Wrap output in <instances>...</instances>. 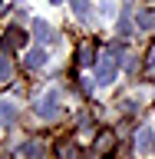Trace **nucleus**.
I'll list each match as a JSON object with an SVG mask.
<instances>
[{
    "label": "nucleus",
    "instance_id": "nucleus-12",
    "mask_svg": "<svg viewBox=\"0 0 155 159\" xmlns=\"http://www.w3.org/2000/svg\"><path fill=\"white\" fill-rule=\"evenodd\" d=\"M112 139H116V136H102V139L96 143V149H109V146H112Z\"/></svg>",
    "mask_w": 155,
    "mask_h": 159
},
{
    "label": "nucleus",
    "instance_id": "nucleus-6",
    "mask_svg": "<svg viewBox=\"0 0 155 159\" xmlns=\"http://www.w3.org/2000/svg\"><path fill=\"white\" fill-rule=\"evenodd\" d=\"M20 156H27V159H43V146H40V143H23V146H20Z\"/></svg>",
    "mask_w": 155,
    "mask_h": 159
},
{
    "label": "nucleus",
    "instance_id": "nucleus-11",
    "mask_svg": "<svg viewBox=\"0 0 155 159\" xmlns=\"http://www.w3.org/2000/svg\"><path fill=\"white\" fill-rule=\"evenodd\" d=\"M116 13V0H102V17H112Z\"/></svg>",
    "mask_w": 155,
    "mask_h": 159
},
{
    "label": "nucleus",
    "instance_id": "nucleus-1",
    "mask_svg": "<svg viewBox=\"0 0 155 159\" xmlns=\"http://www.w3.org/2000/svg\"><path fill=\"white\" fill-rule=\"evenodd\" d=\"M59 113H63V96H59L56 89H46V93L37 99V116L40 119H56Z\"/></svg>",
    "mask_w": 155,
    "mask_h": 159
},
{
    "label": "nucleus",
    "instance_id": "nucleus-10",
    "mask_svg": "<svg viewBox=\"0 0 155 159\" xmlns=\"http://www.w3.org/2000/svg\"><path fill=\"white\" fill-rule=\"evenodd\" d=\"M33 27H37V37H40V40H46V37H50V23H46V20H37Z\"/></svg>",
    "mask_w": 155,
    "mask_h": 159
},
{
    "label": "nucleus",
    "instance_id": "nucleus-7",
    "mask_svg": "<svg viewBox=\"0 0 155 159\" xmlns=\"http://www.w3.org/2000/svg\"><path fill=\"white\" fill-rule=\"evenodd\" d=\"M136 23H139V30H152L155 27V10H142L136 17Z\"/></svg>",
    "mask_w": 155,
    "mask_h": 159
},
{
    "label": "nucleus",
    "instance_id": "nucleus-5",
    "mask_svg": "<svg viewBox=\"0 0 155 159\" xmlns=\"http://www.w3.org/2000/svg\"><path fill=\"white\" fill-rule=\"evenodd\" d=\"M46 50H43V47H37V50H30V53H27V66H43V63H46Z\"/></svg>",
    "mask_w": 155,
    "mask_h": 159
},
{
    "label": "nucleus",
    "instance_id": "nucleus-9",
    "mask_svg": "<svg viewBox=\"0 0 155 159\" xmlns=\"http://www.w3.org/2000/svg\"><path fill=\"white\" fill-rule=\"evenodd\" d=\"M73 10H76V17H86L89 13V0H73Z\"/></svg>",
    "mask_w": 155,
    "mask_h": 159
},
{
    "label": "nucleus",
    "instance_id": "nucleus-13",
    "mask_svg": "<svg viewBox=\"0 0 155 159\" xmlns=\"http://www.w3.org/2000/svg\"><path fill=\"white\" fill-rule=\"evenodd\" d=\"M46 3H53V7H59V3H63V0H46Z\"/></svg>",
    "mask_w": 155,
    "mask_h": 159
},
{
    "label": "nucleus",
    "instance_id": "nucleus-4",
    "mask_svg": "<svg viewBox=\"0 0 155 159\" xmlns=\"http://www.w3.org/2000/svg\"><path fill=\"white\" fill-rule=\"evenodd\" d=\"M3 43H7V47H13V50H17V47H23V43H27V33H23V30H20V27H13V30H10V33H7V37H3Z\"/></svg>",
    "mask_w": 155,
    "mask_h": 159
},
{
    "label": "nucleus",
    "instance_id": "nucleus-3",
    "mask_svg": "<svg viewBox=\"0 0 155 159\" xmlns=\"http://www.w3.org/2000/svg\"><path fill=\"white\" fill-rule=\"evenodd\" d=\"M139 149H142V156H155V133L152 129L139 133Z\"/></svg>",
    "mask_w": 155,
    "mask_h": 159
},
{
    "label": "nucleus",
    "instance_id": "nucleus-8",
    "mask_svg": "<svg viewBox=\"0 0 155 159\" xmlns=\"http://www.w3.org/2000/svg\"><path fill=\"white\" fill-rule=\"evenodd\" d=\"M10 76H13V66H10V60L0 53V83H3V80H10Z\"/></svg>",
    "mask_w": 155,
    "mask_h": 159
},
{
    "label": "nucleus",
    "instance_id": "nucleus-2",
    "mask_svg": "<svg viewBox=\"0 0 155 159\" xmlns=\"http://www.w3.org/2000/svg\"><path fill=\"white\" fill-rule=\"evenodd\" d=\"M116 70H119V63H116L112 57H106V60H102V66L96 70V83H102V86L112 83V80H116Z\"/></svg>",
    "mask_w": 155,
    "mask_h": 159
}]
</instances>
